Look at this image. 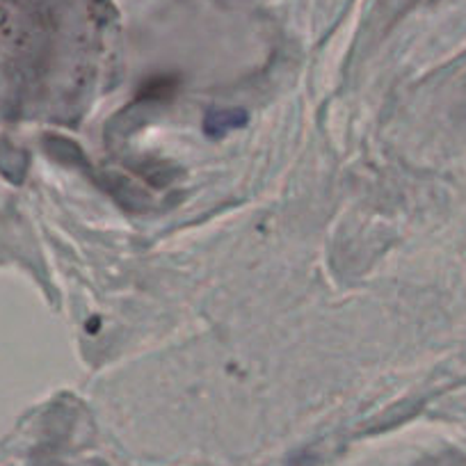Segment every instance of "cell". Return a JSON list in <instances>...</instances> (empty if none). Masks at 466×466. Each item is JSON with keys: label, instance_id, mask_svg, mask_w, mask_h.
Returning a JSON list of instances; mask_svg holds the SVG:
<instances>
[{"label": "cell", "instance_id": "obj_1", "mask_svg": "<svg viewBox=\"0 0 466 466\" xmlns=\"http://www.w3.org/2000/svg\"><path fill=\"white\" fill-rule=\"evenodd\" d=\"M16 42H19V24L7 7H0V62H5L15 53Z\"/></svg>", "mask_w": 466, "mask_h": 466}]
</instances>
